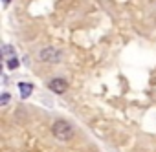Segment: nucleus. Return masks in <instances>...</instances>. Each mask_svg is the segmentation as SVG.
<instances>
[{
  "mask_svg": "<svg viewBox=\"0 0 156 152\" xmlns=\"http://www.w3.org/2000/svg\"><path fill=\"white\" fill-rule=\"evenodd\" d=\"M51 134L59 141H70L73 137V125L68 123L66 119H59L51 125Z\"/></svg>",
  "mask_w": 156,
  "mask_h": 152,
  "instance_id": "f257e3e1",
  "label": "nucleus"
},
{
  "mask_svg": "<svg viewBox=\"0 0 156 152\" xmlns=\"http://www.w3.org/2000/svg\"><path fill=\"white\" fill-rule=\"evenodd\" d=\"M61 55H62V53H61V50L51 48V46L42 48V50L39 51V59H41L42 62H59V60L62 59Z\"/></svg>",
  "mask_w": 156,
  "mask_h": 152,
  "instance_id": "f03ea898",
  "label": "nucleus"
},
{
  "mask_svg": "<svg viewBox=\"0 0 156 152\" xmlns=\"http://www.w3.org/2000/svg\"><path fill=\"white\" fill-rule=\"evenodd\" d=\"M48 88L53 92V94H64L66 90H68V81L66 79H61V77H55V79H51L50 83H48Z\"/></svg>",
  "mask_w": 156,
  "mask_h": 152,
  "instance_id": "7ed1b4c3",
  "label": "nucleus"
},
{
  "mask_svg": "<svg viewBox=\"0 0 156 152\" xmlns=\"http://www.w3.org/2000/svg\"><path fill=\"white\" fill-rule=\"evenodd\" d=\"M19 90H20V97L22 99H28L33 92V85L31 83H19Z\"/></svg>",
  "mask_w": 156,
  "mask_h": 152,
  "instance_id": "20e7f679",
  "label": "nucleus"
},
{
  "mask_svg": "<svg viewBox=\"0 0 156 152\" xmlns=\"http://www.w3.org/2000/svg\"><path fill=\"white\" fill-rule=\"evenodd\" d=\"M2 51H4V57H15V48H11L9 44H4V48H2Z\"/></svg>",
  "mask_w": 156,
  "mask_h": 152,
  "instance_id": "39448f33",
  "label": "nucleus"
},
{
  "mask_svg": "<svg viewBox=\"0 0 156 152\" xmlns=\"http://www.w3.org/2000/svg\"><path fill=\"white\" fill-rule=\"evenodd\" d=\"M6 66H8V70H15V68L19 66V60H17V57H13V59H9V60L6 62Z\"/></svg>",
  "mask_w": 156,
  "mask_h": 152,
  "instance_id": "423d86ee",
  "label": "nucleus"
},
{
  "mask_svg": "<svg viewBox=\"0 0 156 152\" xmlns=\"http://www.w3.org/2000/svg\"><path fill=\"white\" fill-rule=\"evenodd\" d=\"M8 103H9V94H2V101H0V105L4 106V105H8Z\"/></svg>",
  "mask_w": 156,
  "mask_h": 152,
  "instance_id": "0eeeda50",
  "label": "nucleus"
},
{
  "mask_svg": "<svg viewBox=\"0 0 156 152\" xmlns=\"http://www.w3.org/2000/svg\"><path fill=\"white\" fill-rule=\"evenodd\" d=\"M2 2H4V4H9V2H11V0H2Z\"/></svg>",
  "mask_w": 156,
  "mask_h": 152,
  "instance_id": "6e6552de",
  "label": "nucleus"
}]
</instances>
